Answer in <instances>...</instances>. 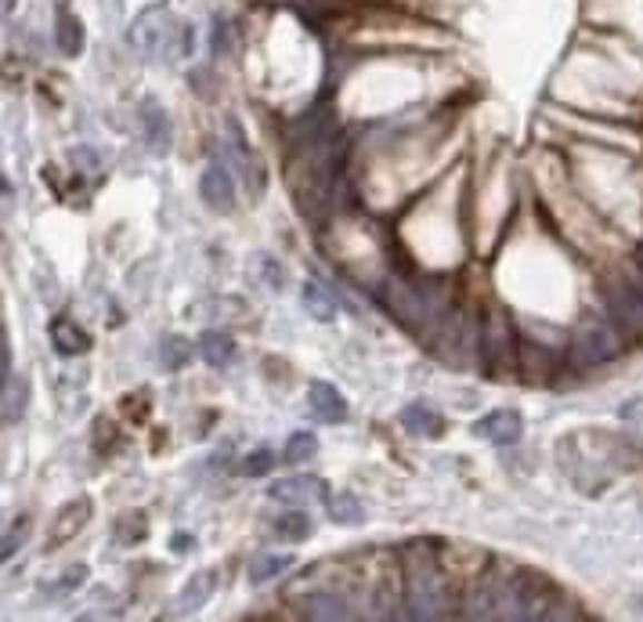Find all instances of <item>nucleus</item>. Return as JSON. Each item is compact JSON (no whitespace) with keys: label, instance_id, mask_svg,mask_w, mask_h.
<instances>
[{"label":"nucleus","instance_id":"obj_19","mask_svg":"<svg viewBox=\"0 0 643 622\" xmlns=\"http://www.w3.org/2000/svg\"><path fill=\"white\" fill-rule=\"evenodd\" d=\"M308 622H355L350 619V608L333 598V593H315L308 601Z\"/></svg>","mask_w":643,"mask_h":622},{"label":"nucleus","instance_id":"obj_14","mask_svg":"<svg viewBox=\"0 0 643 622\" xmlns=\"http://www.w3.org/2000/svg\"><path fill=\"white\" fill-rule=\"evenodd\" d=\"M217 590V572H196L192 579L185 583V590L178 593V601H174V615H188V612H199L202 604L214 598Z\"/></svg>","mask_w":643,"mask_h":622},{"label":"nucleus","instance_id":"obj_20","mask_svg":"<svg viewBox=\"0 0 643 622\" xmlns=\"http://www.w3.org/2000/svg\"><path fill=\"white\" fill-rule=\"evenodd\" d=\"M199 355L210 362V366H228L231 358H236V344H231L228 333H217V329H207L199 337Z\"/></svg>","mask_w":643,"mask_h":622},{"label":"nucleus","instance_id":"obj_24","mask_svg":"<svg viewBox=\"0 0 643 622\" xmlns=\"http://www.w3.org/2000/svg\"><path fill=\"white\" fill-rule=\"evenodd\" d=\"M275 535L279 540H289V543H300V540H308L311 535V517L308 514H283L279 521H275Z\"/></svg>","mask_w":643,"mask_h":622},{"label":"nucleus","instance_id":"obj_30","mask_svg":"<svg viewBox=\"0 0 643 622\" xmlns=\"http://www.w3.org/2000/svg\"><path fill=\"white\" fill-rule=\"evenodd\" d=\"M630 275H633V279L643 286V243H640V250H636V257H633V268H630Z\"/></svg>","mask_w":643,"mask_h":622},{"label":"nucleus","instance_id":"obj_27","mask_svg":"<svg viewBox=\"0 0 643 622\" xmlns=\"http://www.w3.org/2000/svg\"><path fill=\"white\" fill-rule=\"evenodd\" d=\"M188 358H192V344H188L185 337H167L164 340V366L167 369H181Z\"/></svg>","mask_w":643,"mask_h":622},{"label":"nucleus","instance_id":"obj_1","mask_svg":"<svg viewBox=\"0 0 643 622\" xmlns=\"http://www.w3.org/2000/svg\"><path fill=\"white\" fill-rule=\"evenodd\" d=\"M336 167H340V135H336L333 124L308 120V127L300 130V138L294 141V192L300 199L304 210H322L333 196L336 185Z\"/></svg>","mask_w":643,"mask_h":622},{"label":"nucleus","instance_id":"obj_8","mask_svg":"<svg viewBox=\"0 0 643 622\" xmlns=\"http://www.w3.org/2000/svg\"><path fill=\"white\" fill-rule=\"evenodd\" d=\"M225 156L239 167V174H243L246 181H254V188L260 192V185H265V167L257 164V156L250 152V145H246V138H243V130H239L236 120L225 124Z\"/></svg>","mask_w":643,"mask_h":622},{"label":"nucleus","instance_id":"obj_15","mask_svg":"<svg viewBox=\"0 0 643 622\" xmlns=\"http://www.w3.org/2000/svg\"><path fill=\"white\" fill-rule=\"evenodd\" d=\"M51 344H55V352L66 355V358H77V355L91 352V337H87V329H80L77 323H69V318H55V323H51Z\"/></svg>","mask_w":643,"mask_h":622},{"label":"nucleus","instance_id":"obj_22","mask_svg":"<svg viewBox=\"0 0 643 622\" xmlns=\"http://www.w3.org/2000/svg\"><path fill=\"white\" fill-rule=\"evenodd\" d=\"M304 308H308L318 323H333V318H336V297L329 294L326 286L308 283V286H304Z\"/></svg>","mask_w":643,"mask_h":622},{"label":"nucleus","instance_id":"obj_13","mask_svg":"<svg viewBox=\"0 0 643 622\" xmlns=\"http://www.w3.org/2000/svg\"><path fill=\"white\" fill-rule=\"evenodd\" d=\"M87 521H91V500L80 496V500H69L62 511L55 514V529H51V546H62L66 540H72Z\"/></svg>","mask_w":643,"mask_h":622},{"label":"nucleus","instance_id":"obj_25","mask_svg":"<svg viewBox=\"0 0 643 622\" xmlns=\"http://www.w3.org/2000/svg\"><path fill=\"white\" fill-rule=\"evenodd\" d=\"M362 514H365L362 503H358V496H350V492H340V496L329 500V517L336 525H358Z\"/></svg>","mask_w":643,"mask_h":622},{"label":"nucleus","instance_id":"obj_31","mask_svg":"<svg viewBox=\"0 0 643 622\" xmlns=\"http://www.w3.org/2000/svg\"><path fill=\"white\" fill-rule=\"evenodd\" d=\"M77 622H95V619H91V615H80Z\"/></svg>","mask_w":643,"mask_h":622},{"label":"nucleus","instance_id":"obj_11","mask_svg":"<svg viewBox=\"0 0 643 622\" xmlns=\"http://www.w3.org/2000/svg\"><path fill=\"white\" fill-rule=\"evenodd\" d=\"M308 402H311V416L318 424H344L347 419V398L326 381H315L308 387Z\"/></svg>","mask_w":643,"mask_h":622},{"label":"nucleus","instance_id":"obj_12","mask_svg":"<svg viewBox=\"0 0 643 622\" xmlns=\"http://www.w3.org/2000/svg\"><path fill=\"white\" fill-rule=\"evenodd\" d=\"M268 496L279 503H315L326 496V482H322V477H308V474L279 477V482L268 488Z\"/></svg>","mask_w":643,"mask_h":622},{"label":"nucleus","instance_id":"obj_17","mask_svg":"<svg viewBox=\"0 0 643 622\" xmlns=\"http://www.w3.org/2000/svg\"><path fill=\"white\" fill-rule=\"evenodd\" d=\"M402 427L413 434H423V438H437V434L445 431V419L437 416L431 405H408L402 413Z\"/></svg>","mask_w":643,"mask_h":622},{"label":"nucleus","instance_id":"obj_21","mask_svg":"<svg viewBox=\"0 0 643 622\" xmlns=\"http://www.w3.org/2000/svg\"><path fill=\"white\" fill-rule=\"evenodd\" d=\"M506 608V593L499 583H485L477 590V598H474V619L477 622H492V619H499V612Z\"/></svg>","mask_w":643,"mask_h":622},{"label":"nucleus","instance_id":"obj_4","mask_svg":"<svg viewBox=\"0 0 643 622\" xmlns=\"http://www.w3.org/2000/svg\"><path fill=\"white\" fill-rule=\"evenodd\" d=\"M572 347L582 366H607V362H615L622 355L625 337L611 318H586V323L575 329Z\"/></svg>","mask_w":643,"mask_h":622},{"label":"nucleus","instance_id":"obj_28","mask_svg":"<svg viewBox=\"0 0 643 622\" xmlns=\"http://www.w3.org/2000/svg\"><path fill=\"white\" fill-rule=\"evenodd\" d=\"M271 463H275V456L268 453V448H257L254 456H246V460H243V474L260 477V474H268V471H271Z\"/></svg>","mask_w":643,"mask_h":622},{"label":"nucleus","instance_id":"obj_16","mask_svg":"<svg viewBox=\"0 0 643 622\" xmlns=\"http://www.w3.org/2000/svg\"><path fill=\"white\" fill-rule=\"evenodd\" d=\"M141 124H145V141H149L152 152H167L170 145V120L167 112L156 106V101H145L141 106Z\"/></svg>","mask_w":643,"mask_h":622},{"label":"nucleus","instance_id":"obj_6","mask_svg":"<svg viewBox=\"0 0 643 622\" xmlns=\"http://www.w3.org/2000/svg\"><path fill=\"white\" fill-rule=\"evenodd\" d=\"M517 622H578V612L572 601L538 579L517 590Z\"/></svg>","mask_w":643,"mask_h":622},{"label":"nucleus","instance_id":"obj_7","mask_svg":"<svg viewBox=\"0 0 643 622\" xmlns=\"http://www.w3.org/2000/svg\"><path fill=\"white\" fill-rule=\"evenodd\" d=\"M607 312H611V323L622 333H643V286L633 275H622V279L607 289Z\"/></svg>","mask_w":643,"mask_h":622},{"label":"nucleus","instance_id":"obj_23","mask_svg":"<svg viewBox=\"0 0 643 622\" xmlns=\"http://www.w3.org/2000/svg\"><path fill=\"white\" fill-rule=\"evenodd\" d=\"M289 564H294V557H289V554H257L250 561V569H246V575H250V583H268V579L286 572Z\"/></svg>","mask_w":643,"mask_h":622},{"label":"nucleus","instance_id":"obj_10","mask_svg":"<svg viewBox=\"0 0 643 622\" xmlns=\"http://www.w3.org/2000/svg\"><path fill=\"white\" fill-rule=\"evenodd\" d=\"M474 431L492 445H514V442H521V434H524V419H521L517 409H495L485 419H477Z\"/></svg>","mask_w":643,"mask_h":622},{"label":"nucleus","instance_id":"obj_5","mask_svg":"<svg viewBox=\"0 0 643 622\" xmlns=\"http://www.w3.org/2000/svg\"><path fill=\"white\" fill-rule=\"evenodd\" d=\"M408 619L413 622H434L442 612V575H437L431 557H413L408 561Z\"/></svg>","mask_w":643,"mask_h":622},{"label":"nucleus","instance_id":"obj_3","mask_svg":"<svg viewBox=\"0 0 643 622\" xmlns=\"http://www.w3.org/2000/svg\"><path fill=\"white\" fill-rule=\"evenodd\" d=\"M387 304L405 326H427L445 312V294H442V283H437V279L390 283Z\"/></svg>","mask_w":643,"mask_h":622},{"label":"nucleus","instance_id":"obj_2","mask_svg":"<svg viewBox=\"0 0 643 622\" xmlns=\"http://www.w3.org/2000/svg\"><path fill=\"white\" fill-rule=\"evenodd\" d=\"M130 48L138 55L152 58V62H170V58H181L188 48H192V33L188 26L164 4L145 8L135 22L127 29Z\"/></svg>","mask_w":643,"mask_h":622},{"label":"nucleus","instance_id":"obj_26","mask_svg":"<svg viewBox=\"0 0 643 622\" xmlns=\"http://www.w3.org/2000/svg\"><path fill=\"white\" fill-rule=\"evenodd\" d=\"M318 453V442H315V434H304V431H297V434H289V442H286V460L289 463H304V460H311Z\"/></svg>","mask_w":643,"mask_h":622},{"label":"nucleus","instance_id":"obj_18","mask_svg":"<svg viewBox=\"0 0 643 622\" xmlns=\"http://www.w3.org/2000/svg\"><path fill=\"white\" fill-rule=\"evenodd\" d=\"M55 40H58V51H62V55H80L83 51V26L69 8H58Z\"/></svg>","mask_w":643,"mask_h":622},{"label":"nucleus","instance_id":"obj_9","mask_svg":"<svg viewBox=\"0 0 643 622\" xmlns=\"http://www.w3.org/2000/svg\"><path fill=\"white\" fill-rule=\"evenodd\" d=\"M199 196L214 210H231V207H236V181H231V174H228L225 164H210L207 170H202Z\"/></svg>","mask_w":643,"mask_h":622},{"label":"nucleus","instance_id":"obj_29","mask_svg":"<svg viewBox=\"0 0 643 622\" xmlns=\"http://www.w3.org/2000/svg\"><path fill=\"white\" fill-rule=\"evenodd\" d=\"M619 416L625 419V424H643V398H630L619 405Z\"/></svg>","mask_w":643,"mask_h":622}]
</instances>
